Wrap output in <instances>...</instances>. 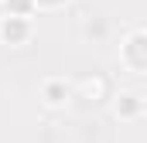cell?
Masks as SVG:
<instances>
[{"instance_id": "cell-1", "label": "cell", "mask_w": 147, "mask_h": 143, "mask_svg": "<svg viewBox=\"0 0 147 143\" xmlns=\"http://www.w3.org/2000/svg\"><path fill=\"white\" fill-rule=\"evenodd\" d=\"M120 61L134 75H147V27H137L123 37L120 44Z\"/></svg>"}, {"instance_id": "cell-2", "label": "cell", "mask_w": 147, "mask_h": 143, "mask_svg": "<svg viewBox=\"0 0 147 143\" xmlns=\"http://www.w3.org/2000/svg\"><path fill=\"white\" fill-rule=\"evenodd\" d=\"M31 34H34L31 17H0V37L7 44H24Z\"/></svg>"}, {"instance_id": "cell-7", "label": "cell", "mask_w": 147, "mask_h": 143, "mask_svg": "<svg viewBox=\"0 0 147 143\" xmlns=\"http://www.w3.org/2000/svg\"><path fill=\"white\" fill-rule=\"evenodd\" d=\"M62 3H69V0H34L38 10H55V7H62Z\"/></svg>"}, {"instance_id": "cell-8", "label": "cell", "mask_w": 147, "mask_h": 143, "mask_svg": "<svg viewBox=\"0 0 147 143\" xmlns=\"http://www.w3.org/2000/svg\"><path fill=\"white\" fill-rule=\"evenodd\" d=\"M0 7H3V0H0Z\"/></svg>"}, {"instance_id": "cell-3", "label": "cell", "mask_w": 147, "mask_h": 143, "mask_svg": "<svg viewBox=\"0 0 147 143\" xmlns=\"http://www.w3.org/2000/svg\"><path fill=\"white\" fill-rule=\"evenodd\" d=\"M113 112L120 119H137L144 112V96H137V92H116L113 96Z\"/></svg>"}, {"instance_id": "cell-6", "label": "cell", "mask_w": 147, "mask_h": 143, "mask_svg": "<svg viewBox=\"0 0 147 143\" xmlns=\"http://www.w3.org/2000/svg\"><path fill=\"white\" fill-rule=\"evenodd\" d=\"M103 89H106L103 78H86V82H82V92H103Z\"/></svg>"}, {"instance_id": "cell-4", "label": "cell", "mask_w": 147, "mask_h": 143, "mask_svg": "<svg viewBox=\"0 0 147 143\" xmlns=\"http://www.w3.org/2000/svg\"><path fill=\"white\" fill-rule=\"evenodd\" d=\"M41 99H45V106L58 109V106H65V102L72 99V89H69L62 78H48V82L41 85Z\"/></svg>"}, {"instance_id": "cell-5", "label": "cell", "mask_w": 147, "mask_h": 143, "mask_svg": "<svg viewBox=\"0 0 147 143\" xmlns=\"http://www.w3.org/2000/svg\"><path fill=\"white\" fill-rule=\"evenodd\" d=\"M3 17H31L38 7H34V0H3Z\"/></svg>"}]
</instances>
